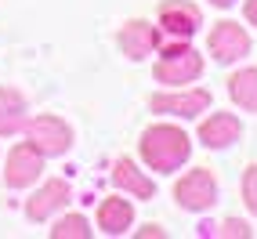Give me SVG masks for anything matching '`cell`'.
<instances>
[{
	"label": "cell",
	"instance_id": "6da1fadb",
	"mask_svg": "<svg viewBox=\"0 0 257 239\" xmlns=\"http://www.w3.org/2000/svg\"><path fill=\"white\" fill-rule=\"evenodd\" d=\"M138 152L149 170H156V174H174L188 163L192 156V138L174 127V124H152L142 131V142H138Z\"/></svg>",
	"mask_w": 257,
	"mask_h": 239
},
{
	"label": "cell",
	"instance_id": "7a4b0ae2",
	"mask_svg": "<svg viewBox=\"0 0 257 239\" xmlns=\"http://www.w3.org/2000/svg\"><path fill=\"white\" fill-rule=\"evenodd\" d=\"M203 76V55L188 44V40H170L160 58L152 62V80L156 83H170V87H185Z\"/></svg>",
	"mask_w": 257,
	"mask_h": 239
},
{
	"label": "cell",
	"instance_id": "3957f363",
	"mask_svg": "<svg viewBox=\"0 0 257 239\" xmlns=\"http://www.w3.org/2000/svg\"><path fill=\"white\" fill-rule=\"evenodd\" d=\"M26 142L37 145V149L44 152V160H55V156H65V152L73 149L76 134H73V127L65 124L62 116L44 112V116L26 120Z\"/></svg>",
	"mask_w": 257,
	"mask_h": 239
},
{
	"label": "cell",
	"instance_id": "277c9868",
	"mask_svg": "<svg viewBox=\"0 0 257 239\" xmlns=\"http://www.w3.org/2000/svg\"><path fill=\"white\" fill-rule=\"evenodd\" d=\"M221 189H217V178H214V170L210 167H196V170H188V174L178 178L174 185V199H178V207L188 210V214H207L214 203H217Z\"/></svg>",
	"mask_w": 257,
	"mask_h": 239
},
{
	"label": "cell",
	"instance_id": "5b68a950",
	"mask_svg": "<svg viewBox=\"0 0 257 239\" xmlns=\"http://www.w3.org/2000/svg\"><path fill=\"white\" fill-rule=\"evenodd\" d=\"M210 91L207 87H185V91H160L149 98V109L160 116H178V120H196L210 109Z\"/></svg>",
	"mask_w": 257,
	"mask_h": 239
},
{
	"label": "cell",
	"instance_id": "8992f818",
	"mask_svg": "<svg viewBox=\"0 0 257 239\" xmlns=\"http://www.w3.org/2000/svg\"><path fill=\"white\" fill-rule=\"evenodd\" d=\"M156 15H160V37L170 40H192L203 26V11L192 0H163Z\"/></svg>",
	"mask_w": 257,
	"mask_h": 239
},
{
	"label": "cell",
	"instance_id": "52a82bcc",
	"mask_svg": "<svg viewBox=\"0 0 257 239\" xmlns=\"http://www.w3.org/2000/svg\"><path fill=\"white\" fill-rule=\"evenodd\" d=\"M207 51L214 55V62L221 65H235L250 55V33L239 22H217L207 37Z\"/></svg>",
	"mask_w": 257,
	"mask_h": 239
},
{
	"label": "cell",
	"instance_id": "ba28073f",
	"mask_svg": "<svg viewBox=\"0 0 257 239\" xmlns=\"http://www.w3.org/2000/svg\"><path fill=\"white\" fill-rule=\"evenodd\" d=\"M40 174H44V152L33 142H22L8 152V163H4V185L8 189H29Z\"/></svg>",
	"mask_w": 257,
	"mask_h": 239
},
{
	"label": "cell",
	"instance_id": "9c48e42d",
	"mask_svg": "<svg viewBox=\"0 0 257 239\" xmlns=\"http://www.w3.org/2000/svg\"><path fill=\"white\" fill-rule=\"evenodd\" d=\"M69 199H73L69 181H65V178H51V181H44L40 189L26 199V217L37 221V225H40V221H51L58 210L69 207Z\"/></svg>",
	"mask_w": 257,
	"mask_h": 239
},
{
	"label": "cell",
	"instance_id": "30bf717a",
	"mask_svg": "<svg viewBox=\"0 0 257 239\" xmlns=\"http://www.w3.org/2000/svg\"><path fill=\"white\" fill-rule=\"evenodd\" d=\"M116 44L131 62H145L149 55H156V47H160V26H152L145 19H131V22H123Z\"/></svg>",
	"mask_w": 257,
	"mask_h": 239
},
{
	"label": "cell",
	"instance_id": "8fae6325",
	"mask_svg": "<svg viewBox=\"0 0 257 239\" xmlns=\"http://www.w3.org/2000/svg\"><path fill=\"white\" fill-rule=\"evenodd\" d=\"M239 138H243V124L232 112H214L199 124V142L207 149H232Z\"/></svg>",
	"mask_w": 257,
	"mask_h": 239
},
{
	"label": "cell",
	"instance_id": "7c38bea8",
	"mask_svg": "<svg viewBox=\"0 0 257 239\" xmlns=\"http://www.w3.org/2000/svg\"><path fill=\"white\" fill-rule=\"evenodd\" d=\"M112 181H116L119 192L134 196L138 203H149L152 196H156V185H152V178L145 174V170H138V163H134L131 156H119V160L112 163Z\"/></svg>",
	"mask_w": 257,
	"mask_h": 239
},
{
	"label": "cell",
	"instance_id": "4fadbf2b",
	"mask_svg": "<svg viewBox=\"0 0 257 239\" xmlns=\"http://www.w3.org/2000/svg\"><path fill=\"white\" fill-rule=\"evenodd\" d=\"M134 225V203L123 196H109L98 203V232L105 235H127Z\"/></svg>",
	"mask_w": 257,
	"mask_h": 239
},
{
	"label": "cell",
	"instance_id": "5bb4252c",
	"mask_svg": "<svg viewBox=\"0 0 257 239\" xmlns=\"http://www.w3.org/2000/svg\"><path fill=\"white\" fill-rule=\"evenodd\" d=\"M29 120V101L22 91L0 87V138H15Z\"/></svg>",
	"mask_w": 257,
	"mask_h": 239
},
{
	"label": "cell",
	"instance_id": "9a60e30c",
	"mask_svg": "<svg viewBox=\"0 0 257 239\" xmlns=\"http://www.w3.org/2000/svg\"><path fill=\"white\" fill-rule=\"evenodd\" d=\"M228 98L243 112H257V65H243L228 76Z\"/></svg>",
	"mask_w": 257,
	"mask_h": 239
},
{
	"label": "cell",
	"instance_id": "2e32d148",
	"mask_svg": "<svg viewBox=\"0 0 257 239\" xmlns=\"http://www.w3.org/2000/svg\"><path fill=\"white\" fill-rule=\"evenodd\" d=\"M203 235H207V239H250L253 228L246 225L243 217H225V221H210V225H203Z\"/></svg>",
	"mask_w": 257,
	"mask_h": 239
},
{
	"label": "cell",
	"instance_id": "e0dca14e",
	"mask_svg": "<svg viewBox=\"0 0 257 239\" xmlns=\"http://www.w3.org/2000/svg\"><path fill=\"white\" fill-rule=\"evenodd\" d=\"M51 239H91V225L83 214H65L51 225Z\"/></svg>",
	"mask_w": 257,
	"mask_h": 239
},
{
	"label": "cell",
	"instance_id": "ac0fdd59",
	"mask_svg": "<svg viewBox=\"0 0 257 239\" xmlns=\"http://www.w3.org/2000/svg\"><path fill=\"white\" fill-rule=\"evenodd\" d=\"M243 203H246V210L257 217V163H250L246 170H243Z\"/></svg>",
	"mask_w": 257,
	"mask_h": 239
},
{
	"label": "cell",
	"instance_id": "d6986e66",
	"mask_svg": "<svg viewBox=\"0 0 257 239\" xmlns=\"http://www.w3.org/2000/svg\"><path fill=\"white\" fill-rule=\"evenodd\" d=\"M243 15H246V22L257 29V0H246V4H243Z\"/></svg>",
	"mask_w": 257,
	"mask_h": 239
},
{
	"label": "cell",
	"instance_id": "ffe728a7",
	"mask_svg": "<svg viewBox=\"0 0 257 239\" xmlns=\"http://www.w3.org/2000/svg\"><path fill=\"white\" fill-rule=\"evenodd\" d=\"M138 235H145V239H167V232H163L160 225H145V228H142Z\"/></svg>",
	"mask_w": 257,
	"mask_h": 239
},
{
	"label": "cell",
	"instance_id": "44dd1931",
	"mask_svg": "<svg viewBox=\"0 0 257 239\" xmlns=\"http://www.w3.org/2000/svg\"><path fill=\"white\" fill-rule=\"evenodd\" d=\"M210 4H214V8H232L235 0H210Z\"/></svg>",
	"mask_w": 257,
	"mask_h": 239
}]
</instances>
